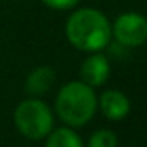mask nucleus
<instances>
[{"label":"nucleus","mask_w":147,"mask_h":147,"mask_svg":"<svg viewBox=\"0 0 147 147\" xmlns=\"http://www.w3.org/2000/svg\"><path fill=\"white\" fill-rule=\"evenodd\" d=\"M65 34L70 45L80 51H101L111 39L108 17L96 9H79L67 21Z\"/></svg>","instance_id":"f257e3e1"},{"label":"nucleus","mask_w":147,"mask_h":147,"mask_svg":"<svg viewBox=\"0 0 147 147\" xmlns=\"http://www.w3.org/2000/svg\"><path fill=\"white\" fill-rule=\"evenodd\" d=\"M55 82V72L50 67H38L26 79V92L31 96H41Z\"/></svg>","instance_id":"0eeeda50"},{"label":"nucleus","mask_w":147,"mask_h":147,"mask_svg":"<svg viewBox=\"0 0 147 147\" xmlns=\"http://www.w3.org/2000/svg\"><path fill=\"white\" fill-rule=\"evenodd\" d=\"M116 144H118V139H116L115 132L103 128L91 135L87 147H116Z\"/></svg>","instance_id":"1a4fd4ad"},{"label":"nucleus","mask_w":147,"mask_h":147,"mask_svg":"<svg viewBox=\"0 0 147 147\" xmlns=\"http://www.w3.org/2000/svg\"><path fill=\"white\" fill-rule=\"evenodd\" d=\"M99 106H101L103 115L108 120L118 121V120H123L128 115V111H130V101H128V98L123 92L110 89V91H105L101 94Z\"/></svg>","instance_id":"423d86ee"},{"label":"nucleus","mask_w":147,"mask_h":147,"mask_svg":"<svg viewBox=\"0 0 147 147\" xmlns=\"http://www.w3.org/2000/svg\"><path fill=\"white\" fill-rule=\"evenodd\" d=\"M14 123L24 137L39 140L53 130V115L43 101L26 99L14 111Z\"/></svg>","instance_id":"7ed1b4c3"},{"label":"nucleus","mask_w":147,"mask_h":147,"mask_svg":"<svg viewBox=\"0 0 147 147\" xmlns=\"http://www.w3.org/2000/svg\"><path fill=\"white\" fill-rule=\"evenodd\" d=\"M98 98L94 89L82 80L67 82L55 101V110L62 121L69 127H82L86 125L96 113Z\"/></svg>","instance_id":"f03ea898"},{"label":"nucleus","mask_w":147,"mask_h":147,"mask_svg":"<svg viewBox=\"0 0 147 147\" xmlns=\"http://www.w3.org/2000/svg\"><path fill=\"white\" fill-rule=\"evenodd\" d=\"M46 147H84V142L72 128L63 127L48 134Z\"/></svg>","instance_id":"6e6552de"},{"label":"nucleus","mask_w":147,"mask_h":147,"mask_svg":"<svg viewBox=\"0 0 147 147\" xmlns=\"http://www.w3.org/2000/svg\"><path fill=\"white\" fill-rule=\"evenodd\" d=\"M41 2L55 10H67V9H72L74 5L79 3V0H41Z\"/></svg>","instance_id":"9d476101"},{"label":"nucleus","mask_w":147,"mask_h":147,"mask_svg":"<svg viewBox=\"0 0 147 147\" xmlns=\"http://www.w3.org/2000/svg\"><path fill=\"white\" fill-rule=\"evenodd\" d=\"M111 36L123 46H140L147 41V19L137 12H125L111 26Z\"/></svg>","instance_id":"20e7f679"},{"label":"nucleus","mask_w":147,"mask_h":147,"mask_svg":"<svg viewBox=\"0 0 147 147\" xmlns=\"http://www.w3.org/2000/svg\"><path fill=\"white\" fill-rule=\"evenodd\" d=\"M111 67L110 62L105 55L101 53H94L92 57H89L87 60H84L82 67H80V77H82V82H86L87 86L91 87H98V86H103L108 77H110Z\"/></svg>","instance_id":"39448f33"}]
</instances>
